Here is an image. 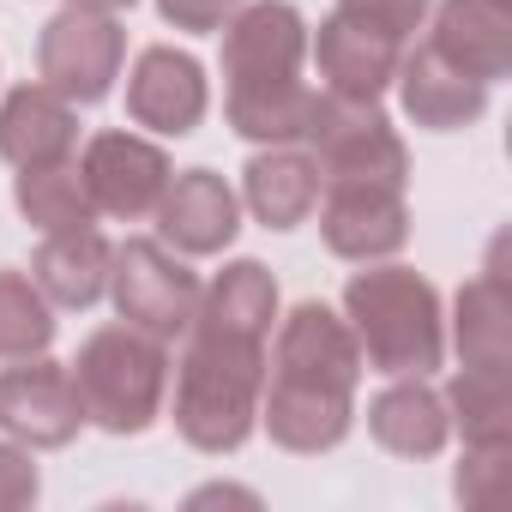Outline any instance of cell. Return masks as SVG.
Instances as JSON below:
<instances>
[{
  "mask_svg": "<svg viewBox=\"0 0 512 512\" xmlns=\"http://www.w3.org/2000/svg\"><path fill=\"white\" fill-rule=\"evenodd\" d=\"M356 386H362V350L350 320L326 302H296L266 350L260 428L272 434V446L320 458L350 440Z\"/></svg>",
  "mask_w": 512,
  "mask_h": 512,
  "instance_id": "cell-1",
  "label": "cell"
},
{
  "mask_svg": "<svg viewBox=\"0 0 512 512\" xmlns=\"http://www.w3.org/2000/svg\"><path fill=\"white\" fill-rule=\"evenodd\" d=\"M175 380V434L205 452H241L260 428V392H266V338H235L211 326H187V350L169 368Z\"/></svg>",
  "mask_w": 512,
  "mask_h": 512,
  "instance_id": "cell-2",
  "label": "cell"
},
{
  "mask_svg": "<svg viewBox=\"0 0 512 512\" xmlns=\"http://www.w3.org/2000/svg\"><path fill=\"white\" fill-rule=\"evenodd\" d=\"M344 320L356 332L362 368L374 374H434L446 362V302L410 266H368L344 284Z\"/></svg>",
  "mask_w": 512,
  "mask_h": 512,
  "instance_id": "cell-3",
  "label": "cell"
},
{
  "mask_svg": "<svg viewBox=\"0 0 512 512\" xmlns=\"http://www.w3.org/2000/svg\"><path fill=\"white\" fill-rule=\"evenodd\" d=\"M67 374L85 404V428H103L115 440H139L169 404V344L127 320L97 326L67 362Z\"/></svg>",
  "mask_w": 512,
  "mask_h": 512,
  "instance_id": "cell-4",
  "label": "cell"
},
{
  "mask_svg": "<svg viewBox=\"0 0 512 512\" xmlns=\"http://www.w3.org/2000/svg\"><path fill=\"white\" fill-rule=\"evenodd\" d=\"M199 272L181 260L175 247H163L157 235H127L115 247L109 266V302L127 326L151 332V338H187L193 314H199Z\"/></svg>",
  "mask_w": 512,
  "mask_h": 512,
  "instance_id": "cell-5",
  "label": "cell"
},
{
  "mask_svg": "<svg viewBox=\"0 0 512 512\" xmlns=\"http://www.w3.org/2000/svg\"><path fill=\"white\" fill-rule=\"evenodd\" d=\"M302 145L314 151L320 181H386V187L410 181V151L380 103H350L320 91Z\"/></svg>",
  "mask_w": 512,
  "mask_h": 512,
  "instance_id": "cell-6",
  "label": "cell"
},
{
  "mask_svg": "<svg viewBox=\"0 0 512 512\" xmlns=\"http://www.w3.org/2000/svg\"><path fill=\"white\" fill-rule=\"evenodd\" d=\"M121 67H127V31L115 13H91V7H73L67 0L37 31V79L79 109L103 103L115 91Z\"/></svg>",
  "mask_w": 512,
  "mask_h": 512,
  "instance_id": "cell-7",
  "label": "cell"
},
{
  "mask_svg": "<svg viewBox=\"0 0 512 512\" xmlns=\"http://www.w3.org/2000/svg\"><path fill=\"white\" fill-rule=\"evenodd\" d=\"M79 175H85V193L97 205V217H115V223H139L157 211L175 163L157 139L133 133V127H103L85 139L79 151Z\"/></svg>",
  "mask_w": 512,
  "mask_h": 512,
  "instance_id": "cell-8",
  "label": "cell"
},
{
  "mask_svg": "<svg viewBox=\"0 0 512 512\" xmlns=\"http://www.w3.org/2000/svg\"><path fill=\"white\" fill-rule=\"evenodd\" d=\"M85 428V404L73 392L67 362L43 356H19L13 368H0V434L31 446V452H61L73 446Z\"/></svg>",
  "mask_w": 512,
  "mask_h": 512,
  "instance_id": "cell-9",
  "label": "cell"
},
{
  "mask_svg": "<svg viewBox=\"0 0 512 512\" xmlns=\"http://www.w3.org/2000/svg\"><path fill=\"white\" fill-rule=\"evenodd\" d=\"M302 61H308V19L290 0H241V13L223 25V91L302 79Z\"/></svg>",
  "mask_w": 512,
  "mask_h": 512,
  "instance_id": "cell-10",
  "label": "cell"
},
{
  "mask_svg": "<svg viewBox=\"0 0 512 512\" xmlns=\"http://www.w3.org/2000/svg\"><path fill=\"white\" fill-rule=\"evenodd\" d=\"M314 211H320V241L350 266L392 260L410 241L404 187H386V181H326Z\"/></svg>",
  "mask_w": 512,
  "mask_h": 512,
  "instance_id": "cell-11",
  "label": "cell"
},
{
  "mask_svg": "<svg viewBox=\"0 0 512 512\" xmlns=\"http://www.w3.org/2000/svg\"><path fill=\"white\" fill-rule=\"evenodd\" d=\"M211 109V79L205 67L175 49V43H151L133 55L127 67V121L157 133V139H187Z\"/></svg>",
  "mask_w": 512,
  "mask_h": 512,
  "instance_id": "cell-12",
  "label": "cell"
},
{
  "mask_svg": "<svg viewBox=\"0 0 512 512\" xmlns=\"http://www.w3.org/2000/svg\"><path fill=\"white\" fill-rule=\"evenodd\" d=\"M157 241L181 260H211L241 235V193L217 169H175L157 199Z\"/></svg>",
  "mask_w": 512,
  "mask_h": 512,
  "instance_id": "cell-13",
  "label": "cell"
},
{
  "mask_svg": "<svg viewBox=\"0 0 512 512\" xmlns=\"http://www.w3.org/2000/svg\"><path fill=\"white\" fill-rule=\"evenodd\" d=\"M392 91H398V103H404V115H410L416 127H428V133H464V127H476V121L488 115V91H494V85L470 79V73L452 67L440 49L416 43V49H404Z\"/></svg>",
  "mask_w": 512,
  "mask_h": 512,
  "instance_id": "cell-14",
  "label": "cell"
},
{
  "mask_svg": "<svg viewBox=\"0 0 512 512\" xmlns=\"http://www.w3.org/2000/svg\"><path fill=\"white\" fill-rule=\"evenodd\" d=\"M308 49L320 67V91L350 97V103H380L398 79V61H404V43H392L386 31H368L344 13H332L320 25V37H308Z\"/></svg>",
  "mask_w": 512,
  "mask_h": 512,
  "instance_id": "cell-15",
  "label": "cell"
},
{
  "mask_svg": "<svg viewBox=\"0 0 512 512\" xmlns=\"http://www.w3.org/2000/svg\"><path fill=\"white\" fill-rule=\"evenodd\" d=\"M428 49H440L452 67H464L482 85H500L512 73V7L506 0H434Z\"/></svg>",
  "mask_w": 512,
  "mask_h": 512,
  "instance_id": "cell-16",
  "label": "cell"
},
{
  "mask_svg": "<svg viewBox=\"0 0 512 512\" xmlns=\"http://www.w3.org/2000/svg\"><path fill=\"white\" fill-rule=\"evenodd\" d=\"M73 151H79V103H67L43 79L13 85L7 97H0V157H7L13 169L61 163Z\"/></svg>",
  "mask_w": 512,
  "mask_h": 512,
  "instance_id": "cell-17",
  "label": "cell"
},
{
  "mask_svg": "<svg viewBox=\"0 0 512 512\" xmlns=\"http://www.w3.org/2000/svg\"><path fill=\"white\" fill-rule=\"evenodd\" d=\"M446 344L458 350V368H512V290L500 272V241L488 253V266L452 296Z\"/></svg>",
  "mask_w": 512,
  "mask_h": 512,
  "instance_id": "cell-18",
  "label": "cell"
},
{
  "mask_svg": "<svg viewBox=\"0 0 512 512\" xmlns=\"http://www.w3.org/2000/svg\"><path fill=\"white\" fill-rule=\"evenodd\" d=\"M320 163L308 145H266L241 169V205L253 211L260 229H296L320 205Z\"/></svg>",
  "mask_w": 512,
  "mask_h": 512,
  "instance_id": "cell-19",
  "label": "cell"
},
{
  "mask_svg": "<svg viewBox=\"0 0 512 512\" xmlns=\"http://www.w3.org/2000/svg\"><path fill=\"white\" fill-rule=\"evenodd\" d=\"M109 266H115V241L85 223V229H55L31 253V284L49 296V308H97L109 296Z\"/></svg>",
  "mask_w": 512,
  "mask_h": 512,
  "instance_id": "cell-20",
  "label": "cell"
},
{
  "mask_svg": "<svg viewBox=\"0 0 512 512\" xmlns=\"http://www.w3.org/2000/svg\"><path fill=\"white\" fill-rule=\"evenodd\" d=\"M368 434L392 458H440L452 440L440 386H428V374H392V386L368 398Z\"/></svg>",
  "mask_w": 512,
  "mask_h": 512,
  "instance_id": "cell-21",
  "label": "cell"
},
{
  "mask_svg": "<svg viewBox=\"0 0 512 512\" xmlns=\"http://www.w3.org/2000/svg\"><path fill=\"white\" fill-rule=\"evenodd\" d=\"M272 320H278V278L260 260H229L199 290V314H193V326L235 332V338H272Z\"/></svg>",
  "mask_w": 512,
  "mask_h": 512,
  "instance_id": "cell-22",
  "label": "cell"
},
{
  "mask_svg": "<svg viewBox=\"0 0 512 512\" xmlns=\"http://www.w3.org/2000/svg\"><path fill=\"white\" fill-rule=\"evenodd\" d=\"M314 85L308 79H284V85H253V91H223V121L247 139V145H302L308 121H314Z\"/></svg>",
  "mask_w": 512,
  "mask_h": 512,
  "instance_id": "cell-23",
  "label": "cell"
},
{
  "mask_svg": "<svg viewBox=\"0 0 512 512\" xmlns=\"http://www.w3.org/2000/svg\"><path fill=\"white\" fill-rule=\"evenodd\" d=\"M440 398L464 446H512V368H458Z\"/></svg>",
  "mask_w": 512,
  "mask_h": 512,
  "instance_id": "cell-24",
  "label": "cell"
},
{
  "mask_svg": "<svg viewBox=\"0 0 512 512\" xmlns=\"http://www.w3.org/2000/svg\"><path fill=\"white\" fill-rule=\"evenodd\" d=\"M13 205H19V217H25L31 229H43V235L97 223V205H91V193H85L79 157H61V163L19 169V175H13Z\"/></svg>",
  "mask_w": 512,
  "mask_h": 512,
  "instance_id": "cell-25",
  "label": "cell"
},
{
  "mask_svg": "<svg viewBox=\"0 0 512 512\" xmlns=\"http://www.w3.org/2000/svg\"><path fill=\"white\" fill-rule=\"evenodd\" d=\"M49 344H55V308H49V296L25 272L0 266V362L43 356Z\"/></svg>",
  "mask_w": 512,
  "mask_h": 512,
  "instance_id": "cell-26",
  "label": "cell"
},
{
  "mask_svg": "<svg viewBox=\"0 0 512 512\" xmlns=\"http://www.w3.org/2000/svg\"><path fill=\"white\" fill-rule=\"evenodd\" d=\"M428 7H434V0H338L332 13H344V19H356L368 31H386L392 43L410 49V37L428 25Z\"/></svg>",
  "mask_w": 512,
  "mask_h": 512,
  "instance_id": "cell-27",
  "label": "cell"
},
{
  "mask_svg": "<svg viewBox=\"0 0 512 512\" xmlns=\"http://www.w3.org/2000/svg\"><path fill=\"white\" fill-rule=\"evenodd\" d=\"M43 494V470L31 458V446L0 434V512H19V506H37Z\"/></svg>",
  "mask_w": 512,
  "mask_h": 512,
  "instance_id": "cell-28",
  "label": "cell"
},
{
  "mask_svg": "<svg viewBox=\"0 0 512 512\" xmlns=\"http://www.w3.org/2000/svg\"><path fill=\"white\" fill-rule=\"evenodd\" d=\"M157 13H163V25H175L187 37H217L241 13V0H157Z\"/></svg>",
  "mask_w": 512,
  "mask_h": 512,
  "instance_id": "cell-29",
  "label": "cell"
},
{
  "mask_svg": "<svg viewBox=\"0 0 512 512\" xmlns=\"http://www.w3.org/2000/svg\"><path fill=\"white\" fill-rule=\"evenodd\" d=\"M506 452H512V446H464V464H458V476H452L458 500H488V482L500 476Z\"/></svg>",
  "mask_w": 512,
  "mask_h": 512,
  "instance_id": "cell-30",
  "label": "cell"
},
{
  "mask_svg": "<svg viewBox=\"0 0 512 512\" xmlns=\"http://www.w3.org/2000/svg\"><path fill=\"white\" fill-rule=\"evenodd\" d=\"M217 500H241V506H260V494L253 488H235V482H205L187 494V506H217Z\"/></svg>",
  "mask_w": 512,
  "mask_h": 512,
  "instance_id": "cell-31",
  "label": "cell"
},
{
  "mask_svg": "<svg viewBox=\"0 0 512 512\" xmlns=\"http://www.w3.org/2000/svg\"><path fill=\"white\" fill-rule=\"evenodd\" d=\"M73 7H91V13H127V7H139V0H73Z\"/></svg>",
  "mask_w": 512,
  "mask_h": 512,
  "instance_id": "cell-32",
  "label": "cell"
},
{
  "mask_svg": "<svg viewBox=\"0 0 512 512\" xmlns=\"http://www.w3.org/2000/svg\"><path fill=\"white\" fill-rule=\"evenodd\" d=\"M506 7H512V0H506Z\"/></svg>",
  "mask_w": 512,
  "mask_h": 512,
  "instance_id": "cell-33",
  "label": "cell"
}]
</instances>
